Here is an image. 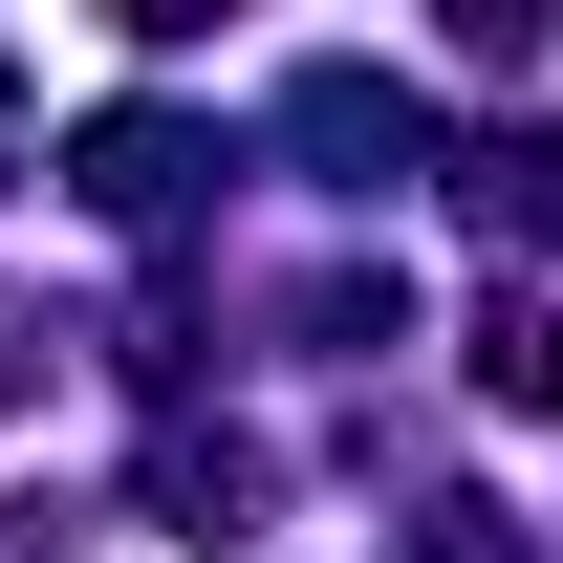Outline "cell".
Wrapping results in <instances>:
<instances>
[{"label": "cell", "instance_id": "cell-1", "mask_svg": "<svg viewBox=\"0 0 563 563\" xmlns=\"http://www.w3.org/2000/svg\"><path fill=\"white\" fill-rule=\"evenodd\" d=\"M87 196H109V217H174V196H196V131H174V109H109V131H87Z\"/></svg>", "mask_w": 563, "mask_h": 563}, {"label": "cell", "instance_id": "cell-4", "mask_svg": "<svg viewBox=\"0 0 563 563\" xmlns=\"http://www.w3.org/2000/svg\"><path fill=\"white\" fill-rule=\"evenodd\" d=\"M0 152H22V66H0Z\"/></svg>", "mask_w": 563, "mask_h": 563}, {"label": "cell", "instance_id": "cell-3", "mask_svg": "<svg viewBox=\"0 0 563 563\" xmlns=\"http://www.w3.org/2000/svg\"><path fill=\"white\" fill-rule=\"evenodd\" d=\"M433 563H520V542H498V498H433Z\"/></svg>", "mask_w": 563, "mask_h": 563}, {"label": "cell", "instance_id": "cell-2", "mask_svg": "<svg viewBox=\"0 0 563 563\" xmlns=\"http://www.w3.org/2000/svg\"><path fill=\"white\" fill-rule=\"evenodd\" d=\"M477 390H498V412H542V390H563V347H542V303H520V282L477 303Z\"/></svg>", "mask_w": 563, "mask_h": 563}]
</instances>
